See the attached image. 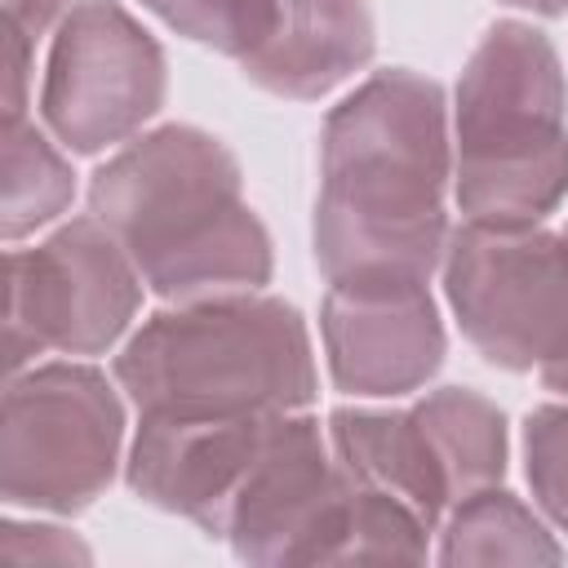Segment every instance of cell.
Instances as JSON below:
<instances>
[{"label": "cell", "instance_id": "6", "mask_svg": "<svg viewBox=\"0 0 568 568\" xmlns=\"http://www.w3.org/2000/svg\"><path fill=\"white\" fill-rule=\"evenodd\" d=\"M142 311V275L120 240L93 217H71L36 248L4 257V368L40 351L102 355Z\"/></svg>", "mask_w": 568, "mask_h": 568}, {"label": "cell", "instance_id": "17", "mask_svg": "<svg viewBox=\"0 0 568 568\" xmlns=\"http://www.w3.org/2000/svg\"><path fill=\"white\" fill-rule=\"evenodd\" d=\"M524 475L537 510L568 532V404H541L524 417Z\"/></svg>", "mask_w": 568, "mask_h": 568}, {"label": "cell", "instance_id": "23", "mask_svg": "<svg viewBox=\"0 0 568 568\" xmlns=\"http://www.w3.org/2000/svg\"><path fill=\"white\" fill-rule=\"evenodd\" d=\"M564 248H568V226H564Z\"/></svg>", "mask_w": 568, "mask_h": 568}, {"label": "cell", "instance_id": "14", "mask_svg": "<svg viewBox=\"0 0 568 568\" xmlns=\"http://www.w3.org/2000/svg\"><path fill=\"white\" fill-rule=\"evenodd\" d=\"M408 413L430 448L448 506H457L479 488L501 484L510 439H506V413L488 395L470 386H439L426 390Z\"/></svg>", "mask_w": 568, "mask_h": 568}, {"label": "cell", "instance_id": "16", "mask_svg": "<svg viewBox=\"0 0 568 568\" xmlns=\"http://www.w3.org/2000/svg\"><path fill=\"white\" fill-rule=\"evenodd\" d=\"M49 129H36L27 115L4 120V195H0V235L18 244L22 235L62 217L75 200V173L53 146Z\"/></svg>", "mask_w": 568, "mask_h": 568}, {"label": "cell", "instance_id": "9", "mask_svg": "<svg viewBox=\"0 0 568 568\" xmlns=\"http://www.w3.org/2000/svg\"><path fill=\"white\" fill-rule=\"evenodd\" d=\"M355 475L320 422L284 413L271 453L231 510L226 541L244 564H346Z\"/></svg>", "mask_w": 568, "mask_h": 568}, {"label": "cell", "instance_id": "1", "mask_svg": "<svg viewBox=\"0 0 568 568\" xmlns=\"http://www.w3.org/2000/svg\"><path fill=\"white\" fill-rule=\"evenodd\" d=\"M453 178L448 102L430 75L373 71L320 133V195L311 248L324 280L417 275L444 266Z\"/></svg>", "mask_w": 568, "mask_h": 568}, {"label": "cell", "instance_id": "3", "mask_svg": "<svg viewBox=\"0 0 568 568\" xmlns=\"http://www.w3.org/2000/svg\"><path fill=\"white\" fill-rule=\"evenodd\" d=\"M568 195V80L550 36L501 18L453 93V200L466 222L537 226Z\"/></svg>", "mask_w": 568, "mask_h": 568}, {"label": "cell", "instance_id": "7", "mask_svg": "<svg viewBox=\"0 0 568 568\" xmlns=\"http://www.w3.org/2000/svg\"><path fill=\"white\" fill-rule=\"evenodd\" d=\"M444 297L462 337L506 373H528L568 342V248L537 226L466 222L448 231Z\"/></svg>", "mask_w": 568, "mask_h": 568}, {"label": "cell", "instance_id": "5", "mask_svg": "<svg viewBox=\"0 0 568 568\" xmlns=\"http://www.w3.org/2000/svg\"><path fill=\"white\" fill-rule=\"evenodd\" d=\"M124 399L102 368L53 359L9 377L0 422V497L22 510L80 515L115 479Z\"/></svg>", "mask_w": 568, "mask_h": 568}, {"label": "cell", "instance_id": "22", "mask_svg": "<svg viewBox=\"0 0 568 568\" xmlns=\"http://www.w3.org/2000/svg\"><path fill=\"white\" fill-rule=\"evenodd\" d=\"M510 9H528V13H541V18H559L568 9V0H501Z\"/></svg>", "mask_w": 568, "mask_h": 568}, {"label": "cell", "instance_id": "11", "mask_svg": "<svg viewBox=\"0 0 568 568\" xmlns=\"http://www.w3.org/2000/svg\"><path fill=\"white\" fill-rule=\"evenodd\" d=\"M320 333L333 386L359 399L422 390L448 355L439 306L417 275L328 280Z\"/></svg>", "mask_w": 568, "mask_h": 568}, {"label": "cell", "instance_id": "2", "mask_svg": "<svg viewBox=\"0 0 568 568\" xmlns=\"http://www.w3.org/2000/svg\"><path fill=\"white\" fill-rule=\"evenodd\" d=\"M89 213L164 302L257 293L271 284V235L244 204L231 146L195 124H160L124 142L89 178Z\"/></svg>", "mask_w": 568, "mask_h": 568}, {"label": "cell", "instance_id": "21", "mask_svg": "<svg viewBox=\"0 0 568 568\" xmlns=\"http://www.w3.org/2000/svg\"><path fill=\"white\" fill-rule=\"evenodd\" d=\"M537 377H541V386H546V390H555V395H564V399H568V342H564L550 359H541V364H537Z\"/></svg>", "mask_w": 568, "mask_h": 568}, {"label": "cell", "instance_id": "20", "mask_svg": "<svg viewBox=\"0 0 568 568\" xmlns=\"http://www.w3.org/2000/svg\"><path fill=\"white\" fill-rule=\"evenodd\" d=\"M4 559L31 564V559H89V546H80L67 528L53 524H4Z\"/></svg>", "mask_w": 568, "mask_h": 568}, {"label": "cell", "instance_id": "10", "mask_svg": "<svg viewBox=\"0 0 568 568\" xmlns=\"http://www.w3.org/2000/svg\"><path fill=\"white\" fill-rule=\"evenodd\" d=\"M284 413H142L124 484L155 510L226 537L231 510L275 444Z\"/></svg>", "mask_w": 568, "mask_h": 568}, {"label": "cell", "instance_id": "19", "mask_svg": "<svg viewBox=\"0 0 568 568\" xmlns=\"http://www.w3.org/2000/svg\"><path fill=\"white\" fill-rule=\"evenodd\" d=\"M146 13H155L169 31L217 49L226 58L240 53V44L248 40V27L257 18V0H138Z\"/></svg>", "mask_w": 568, "mask_h": 568}, {"label": "cell", "instance_id": "12", "mask_svg": "<svg viewBox=\"0 0 568 568\" xmlns=\"http://www.w3.org/2000/svg\"><path fill=\"white\" fill-rule=\"evenodd\" d=\"M373 49L368 0H257L248 40L231 62L275 98L315 102L364 71Z\"/></svg>", "mask_w": 568, "mask_h": 568}, {"label": "cell", "instance_id": "15", "mask_svg": "<svg viewBox=\"0 0 568 568\" xmlns=\"http://www.w3.org/2000/svg\"><path fill=\"white\" fill-rule=\"evenodd\" d=\"M439 564H559L564 546L532 506L506 488H479L448 506L439 528Z\"/></svg>", "mask_w": 568, "mask_h": 568}, {"label": "cell", "instance_id": "8", "mask_svg": "<svg viewBox=\"0 0 568 568\" xmlns=\"http://www.w3.org/2000/svg\"><path fill=\"white\" fill-rule=\"evenodd\" d=\"M169 93L160 40L120 0H75L53 31L40 120L71 155L129 142Z\"/></svg>", "mask_w": 568, "mask_h": 568}, {"label": "cell", "instance_id": "4", "mask_svg": "<svg viewBox=\"0 0 568 568\" xmlns=\"http://www.w3.org/2000/svg\"><path fill=\"white\" fill-rule=\"evenodd\" d=\"M115 382L138 413H302L320 386L302 311L266 293L155 311L120 346Z\"/></svg>", "mask_w": 568, "mask_h": 568}, {"label": "cell", "instance_id": "18", "mask_svg": "<svg viewBox=\"0 0 568 568\" xmlns=\"http://www.w3.org/2000/svg\"><path fill=\"white\" fill-rule=\"evenodd\" d=\"M4 9V49H0V71H4V120L27 115V84L36 67V44L58 31L67 18V0H0Z\"/></svg>", "mask_w": 568, "mask_h": 568}, {"label": "cell", "instance_id": "13", "mask_svg": "<svg viewBox=\"0 0 568 568\" xmlns=\"http://www.w3.org/2000/svg\"><path fill=\"white\" fill-rule=\"evenodd\" d=\"M328 444L337 462L386 493H395L404 506H413L430 528L448 515V493L439 484V470L430 462V448L413 422L408 408H333L328 413Z\"/></svg>", "mask_w": 568, "mask_h": 568}]
</instances>
